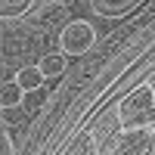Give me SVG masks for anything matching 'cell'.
Returning <instances> with one entry per match:
<instances>
[{"label": "cell", "mask_w": 155, "mask_h": 155, "mask_svg": "<svg viewBox=\"0 0 155 155\" xmlns=\"http://www.w3.org/2000/svg\"><path fill=\"white\" fill-rule=\"evenodd\" d=\"M118 127H155V90L152 84H140L118 102Z\"/></svg>", "instance_id": "1"}, {"label": "cell", "mask_w": 155, "mask_h": 155, "mask_svg": "<svg viewBox=\"0 0 155 155\" xmlns=\"http://www.w3.org/2000/svg\"><path fill=\"white\" fill-rule=\"evenodd\" d=\"M93 44H96V31H93V25L84 22V19H71V22H65L59 28V50L65 56H81Z\"/></svg>", "instance_id": "2"}, {"label": "cell", "mask_w": 155, "mask_h": 155, "mask_svg": "<svg viewBox=\"0 0 155 155\" xmlns=\"http://www.w3.org/2000/svg\"><path fill=\"white\" fill-rule=\"evenodd\" d=\"M149 130L152 127H130L118 134L115 152H130V155H149Z\"/></svg>", "instance_id": "3"}, {"label": "cell", "mask_w": 155, "mask_h": 155, "mask_svg": "<svg viewBox=\"0 0 155 155\" xmlns=\"http://www.w3.org/2000/svg\"><path fill=\"white\" fill-rule=\"evenodd\" d=\"M37 65H41V71L47 74V81H56L59 74H65V68H68V56L62 53V50H59V53L53 50V53H44Z\"/></svg>", "instance_id": "4"}, {"label": "cell", "mask_w": 155, "mask_h": 155, "mask_svg": "<svg viewBox=\"0 0 155 155\" xmlns=\"http://www.w3.org/2000/svg\"><path fill=\"white\" fill-rule=\"evenodd\" d=\"M25 99V90L19 81H6L0 84V109H19Z\"/></svg>", "instance_id": "5"}, {"label": "cell", "mask_w": 155, "mask_h": 155, "mask_svg": "<svg viewBox=\"0 0 155 155\" xmlns=\"http://www.w3.org/2000/svg\"><path fill=\"white\" fill-rule=\"evenodd\" d=\"M16 81L22 84V90H34V87H44L47 84V74L41 71V65H22L16 71Z\"/></svg>", "instance_id": "6"}, {"label": "cell", "mask_w": 155, "mask_h": 155, "mask_svg": "<svg viewBox=\"0 0 155 155\" xmlns=\"http://www.w3.org/2000/svg\"><path fill=\"white\" fill-rule=\"evenodd\" d=\"M50 102V90L47 87H34V90H25V99H22V106L28 115H37L44 106Z\"/></svg>", "instance_id": "7"}, {"label": "cell", "mask_w": 155, "mask_h": 155, "mask_svg": "<svg viewBox=\"0 0 155 155\" xmlns=\"http://www.w3.org/2000/svg\"><path fill=\"white\" fill-rule=\"evenodd\" d=\"M37 19H44L47 25H53V28H62V25L68 22V9L62 6V3H47L44 9H41V16Z\"/></svg>", "instance_id": "8"}, {"label": "cell", "mask_w": 155, "mask_h": 155, "mask_svg": "<svg viewBox=\"0 0 155 155\" xmlns=\"http://www.w3.org/2000/svg\"><path fill=\"white\" fill-rule=\"evenodd\" d=\"M31 9V0H0V19H19Z\"/></svg>", "instance_id": "9"}, {"label": "cell", "mask_w": 155, "mask_h": 155, "mask_svg": "<svg viewBox=\"0 0 155 155\" xmlns=\"http://www.w3.org/2000/svg\"><path fill=\"white\" fill-rule=\"evenodd\" d=\"M71 152H81V155H93V152H99V146H96V140H93V134H90V130H84L81 137L74 140V146H71Z\"/></svg>", "instance_id": "10"}, {"label": "cell", "mask_w": 155, "mask_h": 155, "mask_svg": "<svg viewBox=\"0 0 155 155\" xmlns=\"http://www.w3.org/2000/svg\"><path fill=\"white\" fill-rule=\"evenodd\" d=\"M0 152H6V155H9V152H16V146H12V140H9L6 134H0Z\"/></svg>", "instance_id": "11"}, {"label": "cell", "mask_w": 155, "mask_h": 155, "mask_svg": "<svg viewBox=\"0 0 155 155\" xmlns=\"http://www.w3.org/2000/svg\"><path fill=\"white\" fill-rule=\"evenodd\" d=\"M149 155H155V127L149 130Z\"/></svg>", "instance_id": "12"}, {"label": "cell", "mask_w": 155, "mask_h": 155, "mask_svg": "<svg viewBox=\"0 0 155 155\" xmlns=\"http://www.w3.org/2000/svg\"><path fill=\"white\" fill-rule=\"evenodd\" d=\"M152 90H155V84H152Z\"/></svg>", "instance_id": "13"}]
</instances>
